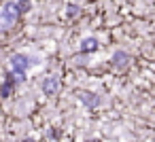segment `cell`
I'll list each match as a JSON object with an SVG mask.
<instances>
[{
    "instance_id": "1",
    "label": "cell",
    "mask_w": 155,
    "mask_h": 142,
    "mask_svg": "<svg viewBox=\"0 0 155 142\" xmlns=\"http://www.w3.org/2000/svg\"><path fill=\"white\" fill-rule=\"evenodd\" d=\"M32 64H36V60L30 57V55H26V53H15V55L11 57V66H13V72H11V74L17 79V83L26 79V70H28Z\"/></svg>"
},
{
    "instance_id": "2",
    "label": "cell",
    "mask_w": 155,
    "mask_h": 142,
    "mask_svg": "<svg viewBox=\"0 0 155 142\" xmlns=\"http://www.w3.org/2000/svg\"><path fill=\"white\" fill-rule=\"evenodd\" d=\"M17 13L13 11V9H9V7H5V11H0V30H7V28H11L15 21H17Z\"/></svg>"
},
{
    "instance_id": "3",
    "label": "cell",
    "mask_w": 155,
    "mask_h": 142,
    "mask_svg": "<svg viewBox=\"0 0 155 142\" xmlns=\"http://www.w3.org/2000/svg\"><path fill=\"white\" fill-rule=\"evenodd\" d=\"M79 100H81L87 108H98V106L102 104V98L96 95V93H91V91H79Z\"/></svg>"
},
{
    "instance_id": "4",
    "label": "cell",
    "mask_w": 155,
    "mask_h": 142,
    "mask_svg": "<svg viewBox=\"0 0 155 142\" xmlns=\"http://www.w3.org/2000/svg\"><path fill=\"white\" fill-rule=\"evenodd\" d=\"M41 87H43V93H45V95H55L58 89H60V79H58V76H49V79L43 81Z\"/></svg>"
},
{
    "instance_id": "5",
    "label": "cell",
    "mask_w": 155,
    "mask_h": 142,
    "mask_svg": "<svg viewBox=\"0 0 155 142\" xmlns=\"http://www.w3.org/2000/svg\"><path fill=\"white\" fill-rule=\"evenodd\" d=\"M130 60H132V57H130V53H125V51H115V53H113V66L119 68V70L127 68Z\"/></svg>"
},
{
    "instance_id": "6",
    "label": "cell",
    "mask_w": 155,
    "mask_h": 142,
    "mask_svg": "<svg viewBox=\"0 0 155 142\" xmlns=\"http://www.w3.org/2000/svg\"><path fill=\"white\" fill-rule=\"evenodd\" d=\"M15 85H17V79H15L13 74H9V76H7V81L0 85V98H9Z\"/></svg>"
},
{
    "instance_id": "7",
    "label": "cell",
    "mask_w": 155,
    "mask_h": 142,
    "mask_svg": "<svg viewBox=\"0 0 155 142\" xmlns=\"http://www.w3.org/2000/svg\"><path fill=\"white\" fill-rule=\"evenodd\" d=\"M96 49H98V38H94V36L83 38V43H81V53H91V51H96Z\"/></svg>"
},
{
    "instance_id": "8",
    "label": "cell",
    "mask_w": 155,
    "mask_h": 142,
    "mask_svg": "<svg viewBox=\"0 0 155 142\" xmlns=\"http://www.w3.org/2000/svg\"><path fill=\"white\" fill-rule=\"evenodd\" d=\"M7 7H9V9H13L17 15H21V13H28V11L32 9V2H9Z\"/></svg>"
},
{
    "instance_id": "9",
    "label": "cell",
    "mask_w": 155,
    "mask_h": 142,
    "mask_svg": "<svg viewBox=\"0 0 155 142\" xmlns=\"http://www.w3.org/2000/svg\"><path fill=\"white\" fill-rule=\"evenodd\" d=\"M66 9H68V15H70V17H74V15L79 13V5H68Z\"/></svg>"
},
{
    "instance_id": "10",
    "label": "cell",
    "mask_w": 155,
    "mask_h": 142,
    "mask_svg": "<svg viewBox=\"0 0 155 142\" xmlns=\"http://www.w3.org/2000/svg\"><path fill=\"white\" fill-rule=\"evenodd\" d=\"M24 142H36V140H28V138H26V140H24Z\"/></svg>"
},
{
    "instance_id": "11",
    "label": "cell",
    "mask_w": 155,
    "mask_h": 142,
    "mask_svg": "<svg viewBox=\"0 0 155 142\" xmlns=\"http://www.w3.org/2000/svg\"><path fill=\"white\" fill-rule=\"evenodd\" d=\"M87 142H100V140H87Z\"/></svg>"
}]
</instances>
